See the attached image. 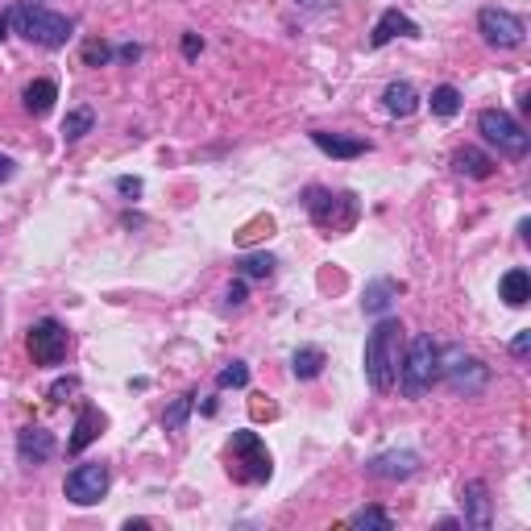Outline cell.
I'll return each mask as SVG.
<instances>
[{
	"label": "cell",
	"mask_w": 531,
	"mask_h": 531,
	"mask_svg": "<svg viewBox=\"0 0 531 531\" xmlns=\"http://www.w3.org/2000/svg\"><path fill=\"white\" fill-rule=\"evenodd\" d=\"M399 366H403V324L395 316H382L366 341V378L378 395L395 390Z\"/></svg>",
	"instance_id": "6da1fadb"
},
{
	"label": "cell",
	"mask_w": 531,
	"mask_h": 531,
	"mask_svg": "<svg viewBox=\"0 0 531 531\" xmlns=\"http://www.w3.org/2000/svg\"><path fill=\"white\" fill-rule=\"evenodd\" d=\"M9 25L25 38V42H34L42 50H63L75 34V21L63 17V13H50L42 5H30V0H17V5L9 9Z\"/></svg>",
	"instance_id": "7a4b0ae2"
},
{
	"label": "cell",
	"mask_w": 531,
	"mask_h": 531,
	"mask_svg": "<svg viewBox=\"0 0 531 531\" xmlns=\"http://www.w3.org/2000/svg\"><path fill=\"white\" fill-rule=\"evenodd\" d=\"M303 208H307V216H312V225L324 229L328 237L349 233L357 225V212H361L353 191H328V187H307Z\"/></svg>",
	"instance_id": "3957f363"
},
{
	"label": "cell",
	"mask_w": 531,
	"mask_h": 531,
	"mask_svg": "<svg viewBox=\"0 0 531 531\" xmlns=\"http://www.w3.org/2000/svg\"><path fill=\"white\" fill-rule=\"evenodd\" d=\"M436 378H440V345L432 341V332H419V337H411V345H403V366H399L403 395L424 399Z\"/></svg>",
	"instance_id": "277c9868"
},
{
	"label": "cell",
	"mask_w": 531,
	"mask_h": 531,
	"mask_svg": "<svg viewBox=\"0 0 531 531\" xmlns=\"http://www.w3.org/2000/svg\"><path fill=\"white\" fill-rule=\"evenodd\" d=\"M440 378L449 382L453 395H482L486 382H490V366L486 361H478L473 353H465L461 345H449L440 349Z\"/></svg>",
	"instance_id": "5b68a950"
},
{
	"label": "cell",
	"mask_w": 531,
	"mask_h": 531,
	"mask_svg": "<svg viewBox=\"0 0 531 531\" xmlns=\"http://www.w3.org/2000/svg\"><path fill=\"white\" fill-rule=\"evenodd\" d=\"M478 133L490 146H498L502 158H527V150H531V133L511 113H502V108H486L478 117Z\"/></svg>",
	"instance_id": "8992f818"
},
{
	"label": "cell",
	"mask_w": 531,
	"mask_h": 531,
	"mask_svg": "<svg viewBox=\"0 0 531 531\" xmlns=\"http://www.w3.org/2000/svg\"><path fill=\"white\" fill-rule=\"evenodd\" d=\"M229 453H233V465H241V469H237L241 482H249V486L270 482L274 461H270V453H266V444H262L258 432H233Z\"/></svg>",
	"instance_id": "52a82bcc"
},
{
	"label": "cell",
	"mask_w": 531,
	"mask_h": 531,
	"mask_svg": "<svg viewBox=\"0 0 531 531\" xmlns=\"http://www.w3.org/2000/svg\"><path fill=\"white\" fill-rule=\"evenodd\" d=\"M478 34H482L486 46H494V50H519L523 38H527V25H523V17H515L511 9L490 5V9L478 13Z\"/></svg>",
	"instance_id": "ba28073f"
},
{
	"label": "cell",
	"mask_w": 531,
	"mask_h": 531,
	"mask_svg": "<svg viewBox=\"0 0 531 531\" xmlns=\"http://www.w3.org/2000/svg\"><path fill=\"white\" fill-rule=\"evenodd\" d=\"M108 482H113V473H108L104 461H83L67 473V498L75 502V507H96V502L108 494Z\"/></svg>",
	"instance_id": "9c48e42d"
},
{
	"label": "cell",
	"mask_w": 531,
	"mask_h": 531,
	"mask_svg": "<svg viewBox=\"0 0 531 531\" xmlns=\"http://www.w3.org/2000/svg\"><path fill=\"white\" fill-rule=\"evenodd\" d=\"M30 357H34V366H63L67 361V349H71V337H67V328L59 320H38L30 328Z\"/></svg>",
	"instance_id": "30bf717a"
},
{
	"label": "cell",
	"mask_w": 531,
	"mask_h": 531,
	"mask_svg": "<svg viewBox=\"0 0 531 531\" xmlns=\"http://www.w3.org/2000/svg\"><path fill=\"white\" fill-rule=\"evenodd\" d=\"M366 473H370V478H382V482H407V478L419 473V457L411 449H390V453L370 457Z\"/></svg>",
	"instance_id": "8fae6325"
},
{
	"label": "cell",
	"mask_w": 531,
	"mask_h": 531,
	"mask_svg": "<svg viewBox=\"0 0 531 531\" xmlns=\"http://www.w3.org/2000/svg\"><path fill=\"white\" fill-rule=\"evenodd\" d=\"M54 453H59V440H54V432H46L38 424L17 432V457H21V465H46Z\"/></svg>",
	"instance_id": "7c38bea8"
},
{
	"label": "cell",
	"mask_w": 531,
	"mask_h": 531,
	"mask_svg": "<svg viewBox=\"0 0 531 531\" xmlns=\"http://www.w3.org/2000/svg\"><path fill=\"white\" fill-rule=\"evenodd\" d=\"M395 38H419V25H415L407 13H399V9H386V13L374 21V30H370V46L382 50L386 42H395Z\"/></svg>",
	"instance_id": "4fadbf2b"
},
{
	"label": "cell",
	"mask_w": 531,
	"mask_h": 531,
	"mask_svg": "<svg viewBox=\"0 0 531 531\" xmlns=\"http://www.w3.org/2000/svg\"><path fill=\"white\" fill-rule=\"evenodd\" d=\"M461 511H465V527H490V490L486 482H465L461 486Z\"/></svg>",
	"instance_id": "5bb4252c"
},
{
	"label": "cell",
	"mask_w": 531,
	"mask_h": 531,
	"mask_svg": "<svg viewBox=\"0 0 531 531\" xmlns=\"http://www.w3.org/2000/svg\"><path fill=\"white\" fill-rule=\"evenodd\" d=\"M312 142H316V150H324L328 158H341V162L370 154V142H366V137H341V133H324V129H316V133H312Z\"/></svg>",
	"instance_id": "9a60e30c"
},
{
	"label": "cell",
	"mask_w": 531,
	"mask_h": 531,
	"mask_svg": "<svg viewBox=\"0 0 531 531\" xmlns=\"http://www.w3.org/2000/svg\"><path fill=\"white\" fill-rule=\"evenodd\" d=\"M100 432H104V415H100L92 403H83V407H79V419H75V432H71V440H67V449H71V453H83Z\"/></svg>",
	"instance_id": "2e32d148"
},
{
	"label": "cell",
	"mask_w": 531,
	"mask_h": 531,
	"mask_svg": "<svg viewBox=\"0 0 531 531\" xmlns=\"http://www.w3.org/2000/svg\"><path fill=\"white\" fill-rule=\"evenodd\" d=\"M54 100H59V83L54 79H34V83H25V92H21V104L30 117H46Z\"/></svg>",
	"instance_id": "e0dca14e"
},
{
	"label": "cell",
	"mask_w": 531,
	"mask_h": 531,
	"mask_svg": "<svg viewBox=\"0 0 531 531\" xmlns=\"http://www.w3.org/2000/svg\"><path fill=\"white\" fill-rule=\"evenodd\" d=\"M382 104H386V113H390V117L407 121V117L415 113V108H419V92L411 88L407 79H395V83H390V88L382 92Z\"/></svg>",
	"instance_id": "ac0fdd59"
},
{
	"label": "cell",
	"mask_w": 531,
	"mask_h": 531,
	"mask_svg": "<svg viewBox=\"0 0 531 531\" xmlns=\"http://www.w3.org/2000/svg\"><path fill=\"white\" fill-rule=\"evenodd\" d=\"M399 291H403V287L395 283V278H374V283L366 287V295H361V307H366V316H386Z\"/></svg>",
	"instance_id": "d6986e66"
},
{
	"label": "cell",
	"mask_w": 531,
	"mask_h": 531,
	"mask_svg": "<svg viewBox=\"0 0 531 531\" xmlns=\"http://www.w3.org/2000/svg\"><path fill=\"white\" fill-rule=\"evenodd\" d=\"M498 299L507 303V307H523V303L531 299V274H527L523 266L507 270V274L498 278Z\"/></svg>",
	"instance_id": "ffe728a7"
},
{
	"label": "cell",
	"mask_w": 531,
	"mask_h": 531,
	"mask_svg": "<svg viewBox=\"0 0 531 531\" xmlns=\"http://www.w3.org/2000/svg\"><path fill=\"white\" fill-rule=\"evenodd\" d=\"M494 166H498V162H494L490 154L473 150V146H465V150L453 154V171L465 175V179H490V175H494Z\"/></svg>",
	"instance_id": "44dd1931"
},
{
	"label": "cell",
	"mask_w": 531,
	"mask_h": 531,
	"mask_svg": "<svg viewBox=\"0 0 531 531\" xmlns=\"http://www.w3.org/2000/svg\"><path fill=\"white\" fill-rule=\"evenodd\" d=\"M324 366H328V357H324V349H316V345H303V349H295V357H291V374H295L299 382L320 378Z\"/></svg>",
	"instance_id": "7402d4cb"
},
{
	"label": "cell",
	"mask_w": 531,
	"mask_h": 531,
	"mask_svg": "<svg viewBox=\"0 0 531 531\" xmlns=\"http://www.w3.org/2000/svg\"><path fill=\"white\" fill-rule=\"evenodd\" d=\"M92 125H96V113H92L88 104H83V108H71L67 121H63V142H79V137H88Z\"/></svg>",
	"instance_id": "603a6c76"
},
{
	"label": "cell",
	"mask_w": 531,
	"mask_h": 531,
	"mask_svg": "<svg viewBox=\"0 0 531 531\" xmlns=\"http://www.w3.org/2000/svg\"><path fill=\"white\" fill-rule=\"evenodd\" d=\"M432 113H436V117H444V121L461 113V92L453 88V83H440V88L432 92Z\"/></svg>",
	"instance_id": "cb8c5ba5"
},
{
	"label": "cell",
	"mask_w": 531,
	"mask_h": 531,
	"mask_svg": "<svg viewBox=\"0 0 531 531\" xmlns=\"http://www.w3.org/2000/svg\"><path fill=\"white\" fill-rule=\"evenodd\" d=\"M191 407H195V390H187L183 399H175L171 407H166V415H162V428L166 432H179L183 424H187V415H191Z\"/></svg>",
	"instance_id": "d4e9b609"
},
{
	"label": "cell",
	"mask_w": 531,
	"mask_h": 531,
	"mask_svg": "<svg viewBox=\"0 0 531 531\" xmlns=\"http://www.w3.org/2000/svg\"><path fill=\"white\" fill-rule=\"evenodd\" d=\"M349 527H366V531H390L395 527V519H390L382 507H366V511H357L349 515Z\"/></svg>",
	"instance_id": "484cf974"
},
{
	"label": "cell",
	"mask_w": 531,
	"mask_h": 531,
	"mask_svg": "<svg viewBox=\"0 0 531 531\" xmlns=\"http://www.w3.org/2000/svg\"><path fill=\"white\" fill-rule=\"evenodd\" d=\"M274 258L270 254H245L241 262H237V270H241V278H270L274 274Z\"/></svg>",
	"instance_id": "4316f807"
},
{
	"label": "cell",
	"mask_w": 531,
	"mask_h": 531,
	"mask_svg": "<svg viewBox=\"0 0 531 531\" xmlns=\"http://www.w3.org/2000/svg\"><path fill=\"white\" fill-rule=\"evenodd\" d=\"M245 382H249V366H245V361H229V366L216 374V386H220V390H229V386L241 390Z\"/></svg>",
	"instance_id": "83f0119b"
},
{
	"label": "cell",
	"mask_w": 531,
	"mask_h": 531,
	"mask_svg": "<svg viewBox=\"0 0 531 531\" xmlns=\"http://www.w3.org/2000/svg\"><path fill=\"white\" fill-rule=\"evenodd\" d=\"M113 46H108V42H88V46H83V63H88V67H104L108 59H113Z\"/></svg>",
	"instance_id": "f1b7e54d"
},
{
	"label": "cell",
	"mask_w": 531,
	"mask_h": 531,
	"mask_svg": "<svg viewBox=\"0 0 531 531\" xmlns=\"http://www.w3.org/2000/svg\"><path fill=\"white\" fill-rule=\"evenodd\" d=\"M79 390V378H59L50 386V403H67V395H75Z\"/></svg>",
	"instance_id": "f546056e"
},
{
	"label": "cell",
	"mask_w": 531,
	"mask_h": 531,
	"mask_svg": "<svg viewBox=\"0 0 531 531\" xmlns=\"http://www.w3.org/2000/svg\"><path fill=\"white\" fill-rule=\"evenodd\" d=\"M200 50H204L200 34H183V59H200Z\"/></svg>",
	"instance_id": "4dcf8cb0"
},
{
	"label": "cell",
	"mask_w": 531,
	"mask_h": 531,
	"mask_svg": "<svg viewBox=\"0 0 531 531\" xmlns=\"http://www.w3.org/2000/svg\"><path fill=\"white\" fill-rule=\"evenodd\" d=\"M117 191H121V195H129V200H137V195H142V179L121 175V179H117Z\"/></svg>",
	"instance_id": "1f68e13d"
},
{
	"label": "cell",
	"mask_w": 531,
	"mask_h": 531,
	"mask_svg": "<svg viewBox=\"0 0 531 531\" xmlns=\"http://www.w3.org/2000/svg\"><path fill=\"white\" fill-rule=\"evenodd\" d=\"M527 349H531V328H523L519 337L511 341V353H515V357H527Z\"/></svg>",
	"instance_id": "d6a6232c"
},
{
	"label": "cell",
	"mask_w": 531,
	"mask_h": 531,
	"mask_svg": "<svg viewBox=\"0 0 531 531\" xmlns=\"http://www.w3.org/2000/svg\"><path fill=\"white\" fill-rule=\"evenodd\" d=\"M225 299H229V307H241V303H245V278H237V283L229 287V295H225Z\"/></svg>",
	"instance_id": "836d02e7"
},
{
	"label": "cell",
	"mask_w": 531,
	"mask_h": 531,
	"mask_svg": "<svg viewBox=\"0 0 531 531\" xmlns=\"http://www.w3.org/2000/svg\"><path fill=\"white\" fill-rule=\"evenodd\" d=\"M13 175H17V162L9 154H0V183H9Z\"/></svg>",
	"instance_id": "e575fe53"
},
{
	"label": "cell",
	"mask_w": 531,
	"mask_h": 531,
	"mask_svg": "<svg viewBox=\"0 0 531 531\" xmlns=\"http://www.w3.org/2000/svg\"><path fill=\"white\" fill-rule=\"evenodd\" d=\"M137 54H142V46H121V50H117V59L133 63V59H137Z\"/></svg>",
	"instance_id": "d590c367"
},
{
	"label": "cell",
	"mask_w": 531,
	"mask_h": 531,
	"mask_svg": "<svg viewBox=\"0 0 531 531\" xmlns=\"http://www.w3.org/2000/svg\"><path fill=\"white\" fill-rule=\"evenodd\" d=\"M295 5H299V9H324L328 0H295Z\"/></svg>",
	"instance_id": "8d00e7d4"
},
{
	"label": "cell",
	"mask_w": 531,
	"mask_h": 531,
	"mask_svg": "<svg viewBox=\"0 0 531 531\" xmlns=\"http://www.w3.org/2000/svg\"><path fill=\"white\" fill-rule=\"evenodd\" d=\"M9 38V17H0V42Z\"/></svg>",
	"instance_id": "74e56055"
}]
</instances>
